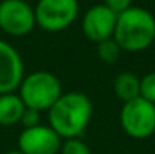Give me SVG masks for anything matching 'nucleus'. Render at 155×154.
I'll return each instance as SVG.
<instances>
[{
	"label": "nucleus",
	"mask_w": 155,
	"mask_h": 154,
	"mask_svg": "<svg viewBox=\"0 0 155 154\" xmlns=\"http://www.w3.org/2000/svg\"><path fill=\"white\" fill-rule=\"evenodd\" d=\"M94 106L91 98L78 91L65 92L48 110L50 127L65 139L80 138L91 122Z\"/></svg>",
	"instance_id": "f257e3e1"
},
{
	"label": "nucleus",
	"mask_w": 155,
	"mask_h": 154,
	"mask_svg": "<svg viewBox=\"0 0 155 154\" xmlns=\"http://www.w3.org/2000/svg\"><path fill=\"white\" fill-rule=\"evenodd\" d=\"M113 39L122 51L139 53L149 49L155 41V18L145 9L131 6L117 14Z\"/></svg>",
	"instance_id": "f03ea898"
},
{
	"label": "nucleus",
	"mask_w": 155,
	"mask_h": 154,
	"mask_svg": "<svg viewBox=\"0 0 155 154\" xmlns=\"http://www.w3.org/2000/svg\"><path fill=\"white\" fill-rule=\"evenodd\" d=\"M18 89V95L21 101L24 103V106L39 112L50 110V107L63 94L57 76L44 70L33 71L29 76H26L21 80Z\"/></svg>",
	"instance_id": "7ed1b4c3"
},
{
	"label": "nucleus",
	"mask_w": 155,
	"mask_h": 154,
	"mask_svg": "<svg viewBox=\"0 0 155 154\" xmlns=\"http://www.w3.org/2000/svg\"><path fill=\"white\" fill-rule=\"evenodd\" d=\"M120 125L133 139H146L152 136L155 133V104L142 97L124 103Z\"/></svg>",
	"instance_id": "20e7f679"
},
{
	"label": "nucleus",
	"mask_w": 155,
	"mask_h": 154,
	"mask_svg": "<svg viewBox=\"0 0 155 154\" xmlns=\"http://www.w3.org/2000/svg\"><path fill=\"white\" fill-rule=\"evenodd\" d=\"M78 15V0H39L35 8L36 24L47 32L69 27Z\"/></svg>",
	"instance_id": "39448f33"
},
{
	"label": "nucleus",
	"mask_w": 155,
	"mask_h": 154,
	"mask_svg": "<svg viewBox=\"0 0 155 154\" xmlns=\"http://www.w3.org/2000/svg\"><path fill=\"white\" fill-rule=\"evenodd\" d=\"M36 26L35 9L24 0L0 2V29L12 36H26Z\"/></svg>",
	"instance_id": "423d86ee"
},
{
	"label": "nucleus",
	"mask_w": 155,
	"mask_h": 154,
	"mask_svg": "<svg viewBox=\"0 0 155 154\" xmlns=\"http://www.w3.org/2000/svg\"><path fill=\"white\" fill-rule=\"evenodd\" d=\"M62 138L50 125H36L24 128L18 136V150L23 154H57L62 147Z\"/></svg>",
	"instance_id": "0eeeda50"
},
{
	"label": "nucleus",
	"mask_w": 155,
	"mask_h": 154,
	"mask_svg": "<svg viewBox=\"0 0 155 154\" xmlns=\"http://www.w3.org/2000/svg\"><path fill=\"white\" fill-rule=\"evenodd\" d=\"M117 14L113 12L105 5H95L89 8L83 17L81 27L83 33L87 39L100 44L105 39L113 38L114 27H116Z\"/></svg>",
	"instance_id": "6e6552de"
},
{
	"label": "nucleus",
	"mask_w": 155,
	"mask_h": 154,
	"mask_svg": "<svg viewBox=\"0 0 155 154\" xmlns=\"http://www.w3.org/2000/svg\"><path fill=\"white\" fill-rule=\"evenodd\" d=\"M24 79V63L20 53L0 39V95L14 92Z\"/></svg>",
	"instance_id": "1a4fd4ad"
},
{
	"label": "nucleus",
	"mask_w": 155,
	"mask_h": 154,
	"mask_svg": "<svg viewBox=\"0 0 155 154\" xmlns=\"http://www.w3.org/2000/svg\"><path fill=\"white\" fill-rule=\"evenodd\" d=\"M26 106L21 101L20 95L11 92L0 95V125L9 127L21 121V115Z\"/></svg>",
	"instance_id": "9d476101"
},
{
	"label": "nucleus",
	"mask_w": 155,
	"mask_h": 154,
	"mask_svg": "<svg viewBox=\"0 0 155 154\" xmlns=\"http://www.w3.org/2000/svg\"><path fill=\"white\" fill-rule=\"evenodd\" d=\"M113 89L117 98H120L124 103L131 101L140 97V79L130 71L120 73L113 82Z\"/></svg>",
	"instance_id": "9b49d317"
},
{
	"label": "nucleus",
	"mask_w": 155,
	"mask_h": 154,
	"mask_svg": "<svg viewBox=\"0 0 155 154\" xmlns=\"http://www.w3.org/2000/svg\"><path fill=\"white\" fill-rule=\"evenodd\" d=\"M120 51H122L120 47L117 46V43L113 38L105 39L98 44V56L104 63H114L117 60Z\"/></svg>",
	"instance_id": "f8f14e48"
},
{
	"label": "nucleus",
	"mask_w": 155,
	"mask_h": 154,
	"mask_svg": "<svg viewBox=\"0 0 155 154\" xmlns=\"http://www.w3.org/2000/svg\"><path fill=\"white\" fill-rule=\"evenodd\" d=\"M60 154H92L87 144H84L80 138L74 139H66L62 147H60Z\"/></svg>",
	"instance_id": "ddd939ff"
},
{
	"label": "nucleus",
	"mask_w": 155,
	"mask_h": 154,
	"mask_svg": "<svg viewBox=\"0 0 155 154\" xmlns=\"http://www.w3.org/2000/svg\"><path fill=\"white\" fill-rule=\"evenodd\" d=\"M140 97L155 104V71L148 73L140 80Z\"/></svg>",
	"instance_id": "4468645a"
},
{
	"label": "nucleus",
	"mask_w": 155,
	"mask_h": 154,
	"mask_svg": "<svg viewBox=\"0 0 155 154\" xmlns=\"http://www.w3.org/2000/svg\"><path fill=\"white\" fill-rule=\"evenodd\" d=\"M39 119H41V112L39 110L26 107L23 115H21V121L20 122L24 125V128H32V127L39 125Z\"/></svg>",
	"instance_id": "2eb2a0df"
},
{
	"label": "nucleus",
	"mask_w": 155,
	"mask_h": 154,
	"mask_svg": "<svg viewBox=\"0 0 155 154\" xmlns=\"http://www.w3.org/2000/svg\"><path fill=\"white\" fill-rule=\"evenodd\" d=\"M104 5L110 8L113 12L120 14L133 6V0H104Z\"/></svg>",
	"instance_id": "dca6fc26"
},
{
	"label": "nucleus",
	"mask_w": 155,
	"mask_h": 154,
	"mask_svg": "<svg viewBox=\"0 0 155 154\" xmlns=\"http://www.w3.org/2000/svg\"><path fill=\"white\" fill-rule=\"evenodd\" d=\"M5 154H23L20 150H14V151H8V153H5Z\"/></svg>",
	"instance_id": "f3484780"
}]
</instances>
